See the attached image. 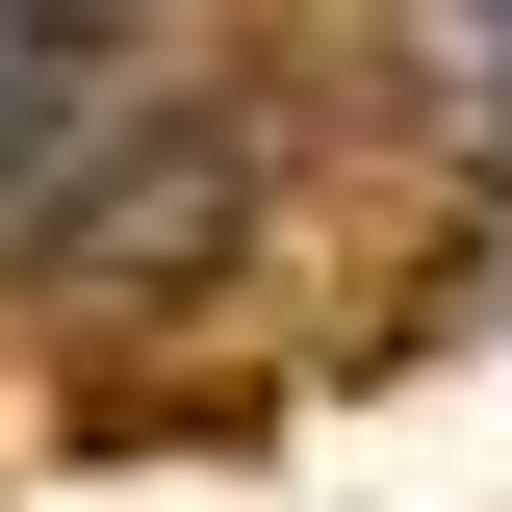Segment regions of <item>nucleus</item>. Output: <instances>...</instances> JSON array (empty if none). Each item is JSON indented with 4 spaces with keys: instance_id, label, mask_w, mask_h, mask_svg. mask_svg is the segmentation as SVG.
<instances>
[{
    "instance_id": "f03ea898",
    "label": "nucleus",
    "mask_w": 512,
    "mask_h": 512,
    "mask_svg": "<svg viewBox=\"0 0 512 512\" xmlns=\"http://www.w3.org/2000/svg\"><path fill=\"white\" fill-rule=\"evenodd\" d=\"M487 282H512V205H487Z\"/></svg>"
},
{
    "instance_id": "f257e3e1",
    "label": "nucleus",
    "mask_w": 512,
    "mask_h": 512,
    "mask_svg": "<svg viewBox=\"0 0 512 512\" xmlns=\"http://www.w3.org/2000/svg\"><path fill=\"white\" fill-rule=\"evenodd\" d=\"M77 154H103V52H77V0H0V231H52Z\"/></svg>"
}]
</instances>
